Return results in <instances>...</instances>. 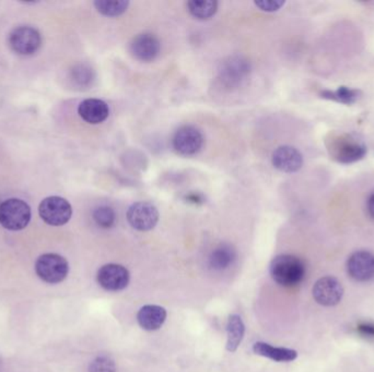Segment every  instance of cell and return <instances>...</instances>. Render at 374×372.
I'll return each mask as SVG.
<instances>
[{
  "instance_id": "1",
  "label": "cell",
  "mask_w": 374,
  "mask_h": 372,
  "mask_svg": "<svg viewBox=\"0 0 374 372\" xmlns=\"http://www.w3.org/2000/svg\"><path fill=\"white\" fill-rule=\"evenodd\" d=\"M326 145L329 157L339 163H355L367 154L365 143L348 133H333Z\"/></svg>"
},
{
  "instance_id": "2",
  "label": "cell",
  "mask_w": 374,
  "mask_h": 372,
  "mask_svg": "<svg viewBox=\"0 0 374 372\" xmlns=\"http://www.w3.org/2000/svg\"><path fill=\"white\" fill-rule=\"evenodd\" d=\"M270 271L277 284L292 287L300 284L304 278L305 264L298 257L282 254L272 261Z\"/></svg>"
},
{
  "instance_id": "3",
  "label": "cell",
  "mask_w": 374,
  "mask_h": 372,
  "mask_svg": "<svg viewBox=\"0 0 374 372\" xmlns=\"http://www.w3.org/2000/svg\"><path fill=\"white\" fill-rule=\"evenodd\" d=\"M31 220L29 204L21 199L12 198L0 204V225L8 230H24Z\"/></svg>"
},
{
  "instance_id": "4",
  "label": "cell",
  "mask_w": 374,
  "mask_h": 372,
  "mask_svg": "<svg viewBox=\"0 0 374 372\" xmlns=\"http://www.w3.org/2000/svg\"><path fill=\"white\" fill-rule=\"evenodd\" d=\"M35 272L44 282L57 284L67 278L70 266L64 257L56 254H45L36 260Z\"/></svg>"
},
{
  "instance_id": "5",
  "label": "cell",
  "mask_w": 374,
  "mask_h": 372,
  "mask_svg": "<svg viewBox=\"0 0 374 372\" xmlns=\"http://www.w3.org/2000/svg\"><path fill=\"white\" fill-rule=\"evenodd\" d=\"M38 214L48 225L62 226L70 222L72 208L64 198H45L38 206Z\"/></svg>"
},
{
  "instance_id": "6",
  "label": "cell",
  "mask_w": 374,
  "mask_h": 372,
  "mask_svg": "<svg viewBox=\"0 0 374 372\" xmlns=\"http://www.w3.org/2000/svg\"><path fill=\"white\" fill-rule=\"evenodd\" d=\"M8 43L16 54L30 56L41 47V34L38 33V30L34 29L32 26H18L9 34Z\"/></svg>"
},
{
  "instance_id": "7",
  "label": "cell",
  "mask_w": 374,
  "mask_h": 372,
  "mask_svg": "<svg viewBox=\"0 0 374 372\" xmlns=\"http://www.w3.org/2000/svg\"><path fill=\"white\" fill-rule=\"evenodd\" d=\"M127 220L131 227L141 232L153 230L159 220V212L150 202L139 201L131 204L127 211Z\"/></svg>"
},
{
  "instance_id": "8",
  "label": "cell",
  "mask_w": 374,
  "mask_h": 372,
  "mask_svg": "<svg viewBox=\"0 0 374 372\" xmlns=\"http://www.w3.org/2000/svg\"><path fill=\"white\" fill-rule=\"evenodd\" d=\"M312 293L317 304L333 307L341 303L343 296V287L336 278L324 276L315 283Z\"/></svg>"
},
{
  "instance_id": "9",
  "label": "cell",
  "mask_w": 374,
  "mask_h": 372,
  "mask_svg": "<svg viewBox=\"0 0 374 372\" xmlns=\"http://www.w3.org/2000/svg\"><path fill=\"white\" fill-rule=\"evenodd\" d=\"M128 270L121 264H105L98 271L97 280L99 284L105 291L109 292H119L128 286Z\"/></svg>"
},
{
  "instance_id": "10",
  "label": "cell",
  "mask_w": 374,
  "mask_h": 372,
  "mask_svg": "<svg viewBox=\"0 0 374 372\" xmlns=\"http://www.w3.org/2000/svg\"><path fill=\"white\" fill-rule=\"evenodd\" d=\"M347 272L357 282L373 280L374 254L365 250L351 254L347 260Z\"/></svg>"
},
{
  "instance_id": "11",
  "label": "cell",
  "mask_w": 374,
  "mask_h": 372,
  "mask_svg": "<svg viewBox=\"0 0 374 372\" xmlns=\"http://www.w3.org/2000/svg\"><path fill=\"white\" fill-rule=\"evenodd\" d=\"M172 142L180 154L194 155L203 147V133L196 127L183 126L175 133Z\"/></svg>"
},
{
  "instance_id": "12",
  "label": "cell",
  "mask_w": 374,
  "mask_h": 372,
  "mask_svg": "<svg viewBox=\"0 0 374 372\" xmlns=\"http://www.w3.org/2000/svg\"><path fill=\"white\" fill-rule=\"evenodd\" d=\"M160 50V40L153 34H139L131 40V52L133 57L141 62H153L158 57Z\"/></svg>"
},
{
  "instance_id": "13",
  "label": "cell",
  "mask_w": 374,
  "mask_h": 372,
  "mask_svg": "<svg viewBox=\"0 0 374 372\" xmlns=\"http://www.w3.org/2000/svg\"><path fill=\"white\" fill-rule=\"evenodd\" d=\"M273 165L284 173H296L302 167L303 157L296 147L284 145L275 150L272 157Z\"/></svg>"
},
{
  "instance_id": "14",
  "label": "cell",
  "mask_w": 374,
  "mask_h": 372,
  "mask_svg": "<svg viewBox=\"0 0 374 372\" xmlns=\"http://www.w3.org/2000/svg\"><path fill=\"white\" fill-rule=\"evenodd\" d=\"M250 64L246 60L231 57L222 64L220 78L226 86H238L250 74Z\"/></svg>"
},
{
  "instance_id": "15",
  "label": "cell",
  "mask_w": 374,
  "mask_h": 372,
  "mask_svg": "<svg viewBox=\"0 0 374 372\" xmlns=\"http://www.w3.org/2000/svg\"><path fill=\"white\" fill-rule=\"evenodd\" d=\"M79 116L82 117L86 123L91 125H99L108 119L110 115L109 105L98 98H88L82 101L78 107Z\"/></svg>"
},
{
  "instance_id": "16",
  "label": "cell",
  "mask_w": 374,
  "mask_h": 372,
  "mask_svg": "<svg viewBox=\"0 0 374 372\" xmlns=\"http://www.w3.org/2000/svg\"><path fill=\"white\" fill-rule=\"evenodd\" d=\"M165 319H167L165 309L155 305L143 306L137 313V321L145 331H157L163 327Z\"/></svg>"
},
{
  "instance_id": "17",
  "label": "cell",
  "mask_w": 374,
  "mask_h": 372,
  "mask_svg": "<svg viewBox=\"0 0 374 372\" xmlns=\"http://www.w3.org/2000/svg\"><path fill=\"white\" fill-rule=\"evenodd\" d=\"M253 351L256 355L270 358L272 361H278V363H288V361H295L298 357V353L293 349L272 346L264 342H258L254 344Z\"/></svg>"
},
{
  "instance_id": "18",
  "label": "cell",
  "mask_w": 374,
  "mask_h": 372,
  "mask_svg": "<svg viewBox=\"0 0 374 372\" xmlns=\"http://www.w3.org/2000/svg\"><path fill=\"white\" fill-rule=\"evenodd\" d=\"M244 333H246V325L241 317L238 315H230L226 325V335H228L226 349L229 351H236L243 339Z\"/></svg>"
},
{
  "instance_id": "19",
  "label": "cell",
  "mask_w": 374,
  "mask_h": 372,
  "mask_svg": "<svg viewBox=\"0 0 374 372\" xmlns=\"http://www.w3.org/2000/svg\"><path fill=\"white\" fill-rule=\"evenodd\" d=\"M236 258V250L229 244H220L209 257V264L214 270L222 271L232 266Z\"/></svg>"
},
{
  "instance_id": "20",
  "label": "cell",
  "mask_w": 374,
  "mask_h": 372,
  "mask_svg": "<svg viewBox=\"0 0 374 372\" xmlns=\"http://www.w3.org/2000/svg\"><path fill=\"white\" fill-rule=\"evenodd\" d=\"M187 7L193 17L199 20H207L216 15L218 3L214 0H192L187 3Z\"/></svg>"
},
{
  "instance_id": "21",
  "label": "cell",
  "mask_w": 374,
  "mask_h": 372,
  "mask_svg": "<svg viewBox=\"0 0 374 372\" xmlns=\"http://www.w3.org/2000/svg\"><path fill=\"white\" fill-rule=\"evenodd\" d=\"M321 96L326 100L335 101L343 104L351 105L357 102L361 96V91L353 90L347 86H339L336 91H324L321 93Z\"/></svg>"
},
{
  "instance_id": "22",
  "label": "cell",
  "mask_w": 374,
  "mask_h": 372,
  "mask_svg": "<svg viewBox=\"0 0 374 372\" xmlns=\"http://www.w3.org/2000/svg\"><path fill=\"white\" fill-rule=\"evenodd\" d=\"M128 1L125 0H98L94 1V7L100 13L106 17H119L128 8Z\"/></svg>"
},
{
  "instance_id": "23",
  "label": "cell",
  "mask_w": 374,
  "mask_h": 372,
  "mask_svg": "<svg viewBox=\"0 0 374 372\" xmlns=\"http://www.w3.org/2000/svg\"><path fill=\"white\" fill-rule=\"evenodd\" d=\"M93 220L102 228H111L116 220V214L110 206L103 205L94 210Z\"/></svg>"
},
{
  "instance_id": "24",
  "label": "cell",
  "mask_w": 374,
  "mask_h": 372,
  "mask_svg": "<svg viewBox=\"0 0 374 372\" xmlns=\"http://www.w3.org/2000/svg\"><path fill=\"white\" fill-rule=\"evenodd\" d=\"M89 372H116V368L112 358L99 356L91 363Z\"/></svg>"
},
{
  "instance_id": "25",
  "label": "cell",
  "mask_w": 374,
  "mask_h": 372,
  "mask_svg": "<svg viewBox=\"0 0 374 372\" xmlns=\"http://www.w3.org/2000/svg\"><path fill=\"white\" fill-rule=\"evenodd\" d=\"M74 78L79 84H89L93 80L92 69L87 66H78L74 70Z\"/></svg>"
},
{
  "instance_id": "26",
  "label": "cell",
  "mask_w": 374,
  "mask_h": 372,
  "mask_svg": "<svg viewBox=\"0 0 374 372\" xmlns=\"http://www.w3.org/2000/svg\"><path fill=\"white\" fill-rule=\"evenodd\" d=\"M254 4L263 11L274 12L278 11L285 5V1L282 0H262V1H255Z\"/></svg>"
},
{
  "instance_id": "27",
  "label": "cell",
  "mask_w": 374,
  "mask_h": 372,
  "mask_svg": "<svg viewBox=\"0 0 374 372\" xmlns=\"http://www.w3.org/2000/svg\"><path fill=\"white\" fill-rule=\"evenodd\" d=\"M358 333L365 339H374V323L361 322L357 327Z\"/></svg>"
},
{
  "instance_id": "28",
  "label": "cell",
  "mask_w": 374,
  "mask_h": 372,
  "mask_svg": "<svg viewBox=\"0 0 374 372\" xmlns=\"http://www.w3.org/2000/svg\"><path fill=\"white\" fill-rule=\"evenodd\" d=\"M368 212H369L370 216L374 218V193H372L368 199Z\"/></svg>"
}]
</instances>
